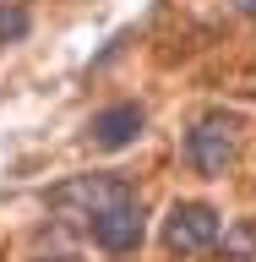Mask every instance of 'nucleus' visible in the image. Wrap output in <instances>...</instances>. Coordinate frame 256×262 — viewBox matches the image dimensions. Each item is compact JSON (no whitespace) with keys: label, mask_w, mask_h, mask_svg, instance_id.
I'll return each mask as SVG.
<instances>
[{"label":"nucleus","mask_w":256,"mask_h":262,"mask_svg":"<svg viewBox=\"0 0 256 262\" xmlns=\"http://www.w3.org/2000/svg\"><path fill=\"white\" fill-rule=\"evenodd\" d=\"M120 202H131V186L114 175H77V180L49 191V208L60 213L65 224H87V229H93V219H104Z\"/></svg>","instance_id":"nucleus-1"},{"label":"nucleus","mask_w":256,"mask_h":262,"mask_svg":"<svg viewBox=\"0 0 256 262\" xmlns=\"http://www.w3.org/2000/svg\"><path fill=\"white\" fill-rule=\"evenodd\" d=\"M240 153V120L235 115H202L185 137V159L196 164V175H224Z\"/></svg>","instance_id":"nucleus-2"},{"label":"nucleus","mask_w":256,"mask_h":262,"mask_svg":"<svg viewBox=\"0 0 256 262\" xmlns=\"http://www.w3.org/2000/svg\"><path fill=\"white\" fill-rule=\"evenodd\" d=\"M218 235H224V219H218V208H207V202H175L169 219H164V246L180 251V257L207 251Z\"/></svg>","instance_id":"nucleus-3"},{"label":"nucleus","mask_w":256,"mask_h":262,"mask_svg":"<svg viewBox=\"0 0 256 262\" xmlns=\"http://www.w3.org/2000/svg\"><path fill=\"white\" fill-rule=\"evenodd\" d=\"M93 241L104 246V251H114V257L142 246V208H136V196L120 202V208H109L104 219H93Z\"/></svg>","instance_id":"nucleus-4"},{"label":"nucleus","mask_w":256,"mask_h":262,"mask_svg":"<svg viewBox=\"0 0 256 262\" xmlns=\"http://www.w3.org/2000/svg\"><path fill=\"white\" fill-rule=\"evenodd\" d=\"M142 104H114V110H104L93 120V142L109 147V153H120V147H131L136 137H142Z\"/></svg>","instance_id":"nucleus-5"},{"label":"nucleus","mask_w":256,"mask_h":262,"mask_svg":"<svg viewBox=\"0 0 256 262\" xmlns=\"http://www.w3.org/2000/svg\"><path fill=\"white\" fill-rule=\"evenodd\" d=\"M28 33V11L22 6H0V38H22Z\"/></svg>","instance_id":"nucleus-6"},{"label":"nucleus","mask_w":256,"mask_h":262,"mask_svg":"<svg viewBox=\"0 0 256 262\" xmlns=\"http://www.w3.org/2000/svg\"><path fill=\"white\" fill-rule=\"evenodd\" d=\"M235 11H245V16H256V0H235Z\"/></svg>","instance_id":"nucleus-7"}]
</instances>
